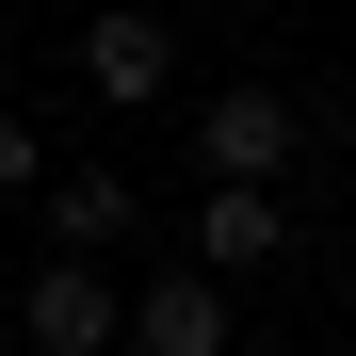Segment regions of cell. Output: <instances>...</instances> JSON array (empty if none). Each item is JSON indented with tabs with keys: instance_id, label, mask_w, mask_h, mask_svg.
<instances>
[{
	"instance_id": "52a82bcc",
	"label": "cell",
	"mask_w": 356,
	"mask_h": 356,
	"mask_svg": "<svg viewBox=\"0 0 356 356\" xmlns=\"http://www.w3.org/2000/svg\"><path fill=\"white\" fill-rule=\"evenodd\" d=\"M49 178H65V162H49V130L0 97V195H33V211H49Z\"/></svg>"
},
{
	"instance_id": "7a4b0ae2",
	"label": "cell",
	"mask_w": 356,
	"mask_h": 356,
	"mask_svg": "<svg viewBox=\"0 0 356 356\" xmlns=\"http://www.w3.org/2000/svg\"><path fill=\"white\" fill-rule=\"evenodd\" d=\"M195 162H211V195H275V162H291V97L275 81H227L195 113Z\"/></svg>"
},
{
	"instance_id": "277c9868",
	"label": "cell",
	"mask_w": 356,
	"mask_h": 356,
	"mask_svg": "<svg viewBox=\"0 0 356 356\" xmlns=\"http://www.w3.org/2000/svg\"><path fill=\"white\" fill-rule=\"evenodd\" d=\"M81 81H97V97H130V113L178 97V33H162V17H81Z\"/></svg>"
},
{
	"instance_id": "3957f363",
	"label": "cell",
	"mask_w": 356,
	"mask_h": 356,
	"mask_svg": "<svg viewBox=\"0 0 356 356\" xmlns=\"http://www.w3.org/2000/svg\"><path fill=\"white\" fill-rule=\"evenodd\" d=\"M130 356H227V291L178 259V275H146L130 291Z\"/></svg>"
},
{
	"instance_id": "6da1fadb",
	"label": "cell",
	"mask_w": 356,
	"mask_h": 356,
	"mask_svg": "<svg viewBox=\"0 0 356 356\" xmlns=\"http://www.w3.org/2000/svg\"><path fill=\"white\" fill-rule=\"evenodd\" d=\"M113 340H130V291L97 259H33L17 275V356H113Z\"/></svg>"
},
{
	"instance_id": "8992f818",
	"label": "cell",
	"mask_w": 356,
	"mask_h": 356,
	"mask_svg": "<svg viewBox=\"0 0 356 356\" xmlns=\"http://www.w3.org/2000/svg\"><path fill=\"white\" fill-rule=\"evenodd\" d=\"M113 227H130V178H113V162H65V178H49V259H97Z\"/></svg>"
},
{
	"instance_id": "5b68a950",
	"label": "cell",
	"mask_w": 356,
	"mask_h": 356,
	"mask_svg": "<svg viewBox=\"0 0 356 356\" xmlns=\"http://www.w3.org/2000/svg\"><path fill=\"white\" fill-rule=\"evenodd\" d=\"M291 259V227H275V195H195V275L227 291V275H275Z\"/></svg>"
}]
</instances>
